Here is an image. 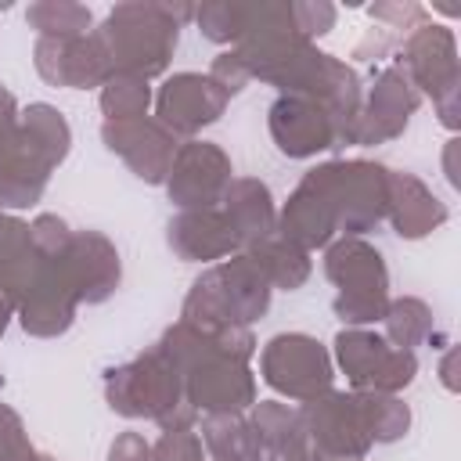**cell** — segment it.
I'll return each instance as SVG.
<instances>
[{
    "label": "cell",
    "mask_w": 461,
    "mask_h": 461,
    "mask_svg": "<svg viewBox=\"0 0 461 461\" xmlns=\"http://www.w3.org/2000/svg\"><path fill=\"white\" fill-rule=\"evenodd\" d=\"M328 274L342 285L335 310L342 321H378L385 306V267L382 256L360 241H342L328 252Z\"/></svg>",
    "instance_id": "6da1fadb"
},
{
    "label": "cell",
    "mask_w": 461,
    "mask_h": 461,
    "mask_svg": "<svg viewBox=\"0 0 461 461\" xmlns=\"http://www.w3.org/2000/svg\"><path fill=\"white\" fill-rule=\"evenodd\" d=\"M339 357L357 385L400 389L414 378V357L403 349H389L375 335H339Z\"/></svg>",
    "instance_id": "7a4b0ae2"
},
{
    "label": "cell",
    "mask_w": 461,
    "mask_h": 461,
    "mask_svg": "<svg viewBox=\"0 0 461 461\" xmlns=\"http://www.w3.org/2000/svg\"><path fill=\"white\" fill-rule=\"evenodd\" d=\"M267 378H270V385H277L285 393L310 396V393L328 385L331 371H328V360L313 339L281 335L267 349Z\"/></svg>",
    "instance_id": "3957f363"
},
{
    "label": "cell",
    "mask_w": 461,
    "mask_h": 461,
    "mask_svg": "<svg viewBox=\"0 0 461 461\" xmlns=\"http://www.w3.org/2000/svg\"><path fill=\"white\" fill-rule=\"evenodd\" d=\"M393 187L400 191L393 220H396V230L403 238H421L447 220V209L439 205V198H432L414 176H393Z\"/></svg>",
    "instance_id": "277c9868"
},
{
    "label": "cell",
    "mask_w": 461,
    "mask_h": 461,
    "mask_svg": "<svg viewBox=\"0 0 461 461\" xmlns=\"http://www.w3.org/2000/svg\"><path fill=\"white\" fill-rule=\"evenodd\" d=\"M378 104L371 108V130L364 133V140H378V137H393L403 122H407V115L414 112V104H418V97L407 90V83L396 76V72H389L385 79H382V86H378Z\"/></svg>",
    "instance_id": "5b68a950"
},
{
    "label": "cell",
    "mask_w": 461,
    "mask_h": 461,
    "mask_svg": "<svg viewBox=\"0 0 461 461\" xmlns=\"http://www.w3.org/2000/svg\"><path fill=\"white\" fill-rule=\"evenodd\" d=\"M389 331L393 339L403 346H414L425 331H429V310L418 303V299H403V303H393L389 310Z\"/></svg>",
    "instance_id": "8992f818"
},
{
    "label": "cell",
    "mask_w": 461,
    "mask_h": 461,
    "mask_svg": "<svg viewBox=\"0 0 461 461\" xmlns=\"http://www.w3.org/2000/svg\"><path fill=\"white\" fill-rule=\"evenodd\" d=\"M194 439H187L184 432H169L162 443H158V461H187L184 450H191Z\"/></svg>",
    "instance_id": "52a82bcc"
},
{
    "label": "cell",
    "mask_w": 461,
    "mask_h": 461,
    "mask_svg": "<svg viewBox=\"0 0 461 461\" xmlns=\"http://www.w3.org/2000/svg\"><path fill=\"white\" fill-rule=\"evenodd\" d=\"M144 457H148V450H144V443L137 436H122L112 447V461H144Z\"/></svg>",
    "instance_id": "ba28073f"
}]
</instances>
